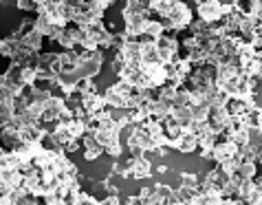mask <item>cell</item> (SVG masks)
I'll use <instances>...</instances> for the list:
<instances>
[{
    "instance_id": "cell-17",
    "label": "cell",
    "mask_w": 262,
    "mask_h": 205,
    "mask_svg": "<svg viewBox=\"0 0 262 205\" xmlns=\"http://www.w3.org/2000/svg\"><path fill=\"white\" fill-rule=\"evenodd\" d=\"M143 33L148 35L150 40H157L159 35L165 33V29H163V25L159 23V20H148V23H145V27H143Z\"/></svg>"
},
{
    "instance_id": "cell-8",
    "label": "cell",
    "mask_w": 262,
    "mask_h": 205,
    "mask_svg": "<svg viewBox=\"0 0 262 205\" xmlns=\"http://www.w3.org/2000/svg\"><path fill=\"white\" fill-rule=\"evenodd\" d=\"M236 155H238V144H234L231 139H225L223 144H214V148H212V159H216L218 163L234 159Z\"/></svg>"
},
{
    "instance_id": "cell-19",
    "label": "cell",
    "mask_w": 262,
    "mask_h": 205,
    "mask_svg": "<svg viewBox=\"0 0 262 205\" xmlns=\"http://www.w3.org/2000/svg\"><path fill=\"white\" fill-rule=\"evenodd\" d=\"M190 113H192V121L199 124V121H207L209 117V106L207 104H196V106H190Z\"/></svg>"
},
{
    "instance_id": "cell-18",
    "label": "cell",
    "mask_w": 262,
    "mask_h": 205,
    "mask_svg": "<svg viewBox=\"0 0 262 205\" xmlns=\"http://www.w3.org/2000/svg\"><path fill=\"white\" fill-rule=\"evenodd\" d=\"M11 168H20V159L11 152H3L0 150V170H11Z\"/></svg>"
},
{
    "instance_id": "cell-29",
    "label": "cell",
    "mask_w": 262,
    "mask_h": 205,
    "mask_svg": "<svg viewBox=\"0 0 262 205\" xmlns=\"http://www.w3.org/2000/svg\"><path fill=\"white\" fill-rule=\"evenodd\" d=\"M7 84H9V82H7V75H0V91H5Z\"/></svg>"
},
{
    "instance_id": "cell-9",
    "label": "cell",
    "mask_w": 262,
    "mask_h": 205,
    "mask_svg": "<svg viewBox=\"0 0 262 205\" xmlns=\"http://www.w3.org/2000/svg\"><path fill=\"white\" fill-rule=\"evenodd\" d=\"M64 106H67V104H64V99L53 97V95H51V97L45 101V113H42L40 119L42 121H57V117H60Z\"/></svg>"
},
{
    "instance_id": "cell-22",
    "label": "cell",
    "mask_w": 262,
    "mask_h": 205,
    "mask_svg": "<svg viewBox=\"0 0 262 205\" xmlns=\"http://www.w3.org/2000/svg\"><path fill=\"white\" fill-rule=\"evenodd\" d=\"M172 5H174V0H148V7L152 11H159V16H165Z\"/></svg>"
},
{
    "instance_id": "cell-5",
    "label": "cell",
    "mask_w": 262,
    "mask_h": 205,
    "mask_svg": "<svg viewBox=\"0 0 262 205\" xmlns=\"http://www.w3.org/2000/svg\"><path fill=\"white\" fill-rule=\"evenodd\" d=\"M141 71L145 79L150 82L152 89H157V86H163L165 79H167V71H165V64L161 62H155V64H141Z\"/></svg>"
},
{
    "instance_id": "cell-21",
    "label": "cell",
    "mask_w": 262,
    "mask_h": 205,
    "mask_svg": "<svg viewBox=\"0 0 262 205\" xmlns=\"http://www.w3.org/2000/svg\"><path fill=\"white\" fill-rule=\"evenodd\" d=\"M190 99H192V91H187V89H183V86H179L177 95H174L172 106H190Z\"/></svg>"
},
{
    "instance_id": "cell-14",
    "label": "cell",
    "mask_w": 262,
    "mask_h": 205,
    "mask_svg": "<svg viewBox=\"0 0 262 205\" xmlns=\"http://www.w3.org/2000/svg\"><path fill=\"white\" fill-rule=\"evenodd\" d=\"M20 42H23V47H27L29 51H33V53H35V51L42 47V33L35 31V29H31V31H27L23 35V40H20Z\"/></svg>"
},
{
    "instance_id": "cell-28",
    "label": "cell",
    "mask_w": 262,
    "mask_h": 205,
    "mask_svg": "<svg viewBox=\"0 0 262 205\" xmlns=\"http://www.w3.org/2000/svg\"><path fill=\"white\" fill-rule=\"evenodd\" d=\"M101 152H104V150H84V159L86 161H95V159L101 157Z\"/></svg>"
},
{
    "instance_id": "cell-11",
    "label": "cell",
    "mask_w": 262,
    "mask_h": 205,
    "mask_svg": "<svg viewBox=\"0 0 262 205\" xmlns=\"http://www.w3.org/2000/svg\"><path fill=\"white\" fill-rule=\"evenodd\" d=\"M139 62L141 64H155L159 62V49L155 40H145L139 45Z\"/></svg>"
},
{
    "instance_id": "cell-12",
    "label": "cell",
    "mask_w": 262,
    "mask_h": 205,
    "mask_svg": "<svg viewBox=\"0 0 262 205\" xmlns=\"http://www.w3.org/2000/svg\"><path fill=\"white\" fill-rule=\"evenodd\" d=\"M106 106V101H104V95H99V93H89V95H82V108L89 115H95L97 111H101V108Z\"/></svg>"
},
{
    "instance_id": "cell-31",
    "label": "cell",
    "mask_w": 262,
    "mask_h": 205,
    "mask_svg": "<svg viewBox=\"0 0 262 205\" xmlns=\"http://www.w3.org/2000/svg\"><path fill=\"white\" fill-rule=\"evenodd\" d=\"M0 45H3V40H0Z\"/></svg>"
},
{
    "instance_id": "cell-20",
    "label": "cell",
    "mask_w": 262,
    "mask_h": 205,
    "mask_svg": "<svg viewBox=\"0 0 262 205\" xmlns=\"http://www.w3.org/2000/svg\"><path fill=\"white\" fill-rule=\"evenodd\" d=\"M150 7H148V0H126V9L123 13H145Z\"/></svg>"
},
{
    "instance_id": "cell-24",
    "label": "cell",
    "mask_w": 262,
    "mask_h": 205,
    "mask_svg": "<svg viewBox=\"0 0 262 205\" xmlns=\"http://www.w3.org/2000/svg\"><path fill=\"white\" fill-rule=\"evenodd\" d=\"M95 91V82H93V77H79L77 79V93L79 95H89Z\"/></svg>"
},
{
    "instance_id": "cell-30",
    "label": "cell",
    "mask_w": 262,
    "mask_h": 205,
    "mask_svg": "<svg viewBox=\"0 0 262 205\" xmlns=\"http://www.w3.org/2000/svg\"><path fill=\"white\" fill-rule=\"evenodd\" d=\"M157 174H167V166H165V163H159V168H157Z\"/></svg>"
},
{
    "instance_id": "cell-15",
    "label": "cell",
    "mask_w": 262,
    "mask_h": 205,
    "mask_svg": "<svg viewBox=\"0 0 262 205\" xmlns=\"http://www.w3.org/2000/svg\"><path fill=\"white\" fill-rule=\"evenodd\" d=\"M104 101H106V106H111V108H126V104H128V99L121 97V95L115 91V86H111V89L106 91Z\"/></svg>"
},
{
    "instance_id": "cell-7",
    "label": "cell",
    "mask_w": 262,
    "mask_h": 205,
    "mask_svg": "<svg viewBox=\"0 0 262 205\" xmlns=\"http://www.w3.org/2000/svg\"><path fill=\"white\" fill-rule=\"evenodd\" d=\"M123 20H126V35L128 38H135V35L143 33L148 16H145V13H123Z\"/></svg>"
},
{
    "instance_id": "cell-2",
    "label": "cell",
    "mask_w": 262,
    "mask_h": 205,
    "mask_svg": "<svg viewBox=\"0 0 262 205\" xmlns=\"http://www.w3.org/2000/svg\"><path fill=\"white\" fill-rule=\"evenodd\" d=\"M101 55L97 53V51H82L79 53V64H77V73L79 77H95L99 69H101Z\"/></svg>"
},
{
    "instance_id": "cell-13",
    "label": "cell",
    "mask_w": 262,
    "mask_h": 205,
    "mask_svg": "<svg viewBox=\"0 0 262 205\" xmlns=\"http://www.w3.org/2000/svg\"><path fill=\"white\" fill-rule=\"evenodd\" d=\"M57 60H60V64H62V71H75L77 64H79V53H75L73 49H69L67 53L57 55Z\"/></svg>"
},
{
    "instance_id": "cell-23",
    "label": "cell",
    "mask_w": 262,
    "mask_h": 205,
    "mask_svg": "<svg viewBox=\"0 0 262 205\" xmlns=\"http://www.w3.org/2000/svg\"><path fill=\"white\" fill-rule=\"evenodd\" d=\"M35 79H38V75H35V69L33 67H23V71H20V82H23L25 86H33Z\"/></svg>"
},
{
    "instance_id": "cell-6",
    "label": "cell",
    "mask_w": 262,
    "mask_h": 205,
    "mask_svg": "<svg viewBox=\"0 0 262 205\" xmlns=\"http://www.w3.org/2000/svg\"><path fill=\"white\" fill-rule=\"evenodd\" d=\"M128 146H130V148H141L143 152H152V150L157 148V144L152 141V137L148 135V130H145L141 124H137V128L133 130Z\"/></svg>"
},
{
    "instance_id": "cell-4",
    "label": "cell",
    "mask_w": 262,
    "mask_h": 205,
    "mask_svg": "<svg viewBox=\"0 0 262 205\" xmlns=\"http://www.w3.org/2000/svg\"><path fill=\"white\" fill-rule=\"evenodd\" d=\"M199 16L203 23L212 25L223 18V5L218 0H199Z\"/></svg>"
},
{
    "instance_id": "cell-3",
    "label": "cell",
    "mask_w": 262,
    "mask_h": 205,
    "mask_svg": "<svg viewBox=\"0 0 262 205\" xmlns=\"http://www.w3.org/2000/svg\"><path fill=\"white\" fill-rule=\"evenodd\" d=\"M157 42V49H159V62L161 64H170L174 60V55H177L179 51V42L170 38V35H159V38L155 40Z\"/></svg>"
},
{
    "instance_id": "cell-27",
    "label": "cell",
    "mask_w": 262,
    "mask_h": 205,
    "mask_svg": "<svg viewBox=\"0 0 262 205\" xmlns=\"http://www.w3.org/2000/svg\"><path fill=\"white\" fill-rule=\"evenodd\" d=\"M18 9H23V11H31V9H35V3L33 0H18Z\"/></svg>"
},
{
    "instance_id": "cell-25",
    "label": "cell",
    "mask_w": 262,
    "mask_h": 205,
    "mask_svg": "<svg viewBox=\"0 0 262 205\" xmlns=\"http://www.w3.org/2000/svg\"><path fill=\"white\" fill-rule=\"evenodd\" d=\"M179 179H181V186H190V188H196V186H199V177H196V174H187V172H183V174H179Z\"/></svg>"
},
{
    "instance_id": "cell-16",
    "label": "cell",
    "mask_w": 262,
    "mask_h": 205,
    "mask_svg": "<svg viewBox=\"0 0 262 205\" xmlns=\"http://www.w3.org/2000/svg\"><path fill=\"white\" fill-rule=\"evenodd\" d=\"M236 174H238L240 179H251L253 174H256V161H253V159H243V161H238Z\"/></svg>"
},
{
    "instance_id": "cell-26",
    "label": "cell",
    "mask_w": 262,
    "mask_h": 205,
    "mask_svg": "<svg viewBox=\"0 0 262 205\" xmlns=\"http://www.w3.org/2000/svg\"><path fill=\"white\" fill-rule=\"evenodd\" d=\"M174 95H177V89H174V86H163L161 91H159V97L161 99H165V101H174Z\"/></svg>"
},
{
    "instance_id": "cell-10",
    "label": "cell",
    "mask_w": 262,
    "mask_h": 205,
    "mask_svg": "<svg viewBox=\"0 0 262 205\" xmlns=\"http://www.w3.org/2000/svg\"><path fill=\"white\" fill-rule=\"evenodd\" d=\"M117 55L123 60V64H139V42H130L126 40L119 47Z\"/></svg>"
},
{
    "instance_id": "cell-1",
    "label": "cell",
    "mask_w": 262,
    "mask_h": 205,
    "mask_svg": "<svg viewBox=\"0 0 262 205\" xmlns=\"http://www.w3.org/2000/svg\"><path fill=\"white\" fill-rule=\"evenodd\" d=\"M165 23L163 29H185L187 25L192 23V11H190V7H187L185 3H181V0H174V5L170 7V11L165 13Z\"/></svg>"
}]
</instances>
